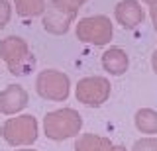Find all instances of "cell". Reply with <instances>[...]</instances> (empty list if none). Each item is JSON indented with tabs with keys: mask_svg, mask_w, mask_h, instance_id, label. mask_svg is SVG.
<instances>
[{
	"mask_svg": "<svg viewBox=\"0 0 157 151\" xmlns=\"http://www.w3.org/2000/svg\"><path fill=\"white\" fill-rule=\"evenodd\" d=\"M82 128V116L75 108H59L47 112L43 118V131L49 139L63 141L78 135Z\"/></svg>",
	"mask_w": 157,
	"mask_h": 151,
	"instance_id": "1",
	"label": "cell"
},
{
	"mask_svg": "<svg viewBox=\"0 0 157 151\" xmlns=\"http://www.w3.org/2000/svg\"><path fill=\"white\" fill-rule=\"evenodd\" d=\"M0 59L12 75H28L36 65L28 41L20 36H8L0 41Z\"/></svg>",
	"mask_w": 157,
	"mask_h": 151,
	"instance_id": "2",
	"label": "cell"
},
{
	"mask_svg": "<svg viewBox=\"0 0 157 151\" xmlns=\"http://www.w3.org/2000/svg\"><path fill=\"white\" fill-rule=\"evenodd\" d=\"M39 126L32 114H22L16 118H8L0 128V135L12 147H26L37 139Z\"/></svg>",
	"mask_w": 157,
	"mask_h": 151,
	"instance_id": "3",
	"label": "cell"
},
{
	"mask_svg": "<svg viewBox=\"0 0 157 151\" xmlns=\"http://www.w3.org/2000/svg\"><path fill=\"white\" fill-rule=\"evenodd\" d=\"M114 26L108 16H86L77 24V40L90 45H106L112 40Z\"/></svg>",
	"mask_w": 157,
	"mask_h": 151,
	"instance_id": "4",
	"label": "cell"
},
{
	"mask_svg": "<svg viewBox=\"0 0 157 151\" xmlns=\"http://www.w3.org/2000/svg\"><path fill=\"white\" fill-rule=\"evenodd\" d=\"M36 90L41 98L51 102H63L69 98L71 92V81L63 71L57 69H45L36 79Z\"/></svg>",
	"mask_w": 157,
	"mask_h": 151,
	"instance_id": "5",
	"label": "cell"
},
{
	"mask_svg": "<svg viewBox=\"0 0 157 151\" xmlns=\"http://www.w3.org/2000/svg\"><path fill=\"white\" fill-rule=\"evenodd\" d=\"M110 81L106 77H85L77 82L75 96L81 104L85 106H102L104 102L110 98Z\"/></svg>",
	"mask_w": 157,
	"mask_h": 151,
	"instance_id": "6",
	"label": "cell"
},
{
	"mask_svg": "<svg viewBox=\"0 0 157 151\" xmlns=\"http://www.w3.org/2000/svg\"><path fill=\"white\" fill-rule=\"evenodd\" d=\"M77 12L78 10H71V8L51 0L45 6V12H43V20H41L43 30L53 33V36H63V33L69 32L71 24L75 22Z\"/></svg>",
	"mask_w": 157,
	"mask_h": 151,
	"instance_id": "7",
	"label": "cell"
},
{
	"mask_svg": "<svg viewBox=\"0 0 157 151\" xmlns=\"http://www.w3.org/2000/svg\"><path fill=\"white\" fill-rule=\"evenodd\" d=\"M28 90L20 85H8L0 92V112L6 116H16L28 106Z\"/></svg>",
	"mask_w": 157,
	"mask_h": 151,
	"instance_id": "8",
	"label": "cell"
},
{
	"mask_svg": "<svg viewBox=\"0 0 157 151\" xmlns=\"http://www.w3.org/2000/svg\"><path fill=\"white\" fill-rule=\"evenodd\" d=\"M114 18L126 30H134L145 20V12L137 0H122L114 8Z\"/></svg>",
	"mask_w": 157,
	"mask_h": 151,
	"instance_id": "9",
	"label": "cell"
},
{
	"mask_svg": "<svg viewBox=\"0 0 157 151\" xmlns=\"http://www.w3.org/2000/svg\"><path fill=\"white\" fill-rule=\"evenodd\" d=\"M128 65H130V59H128V53L120 47H110L102 53V67L104 71H108L110 75L120 77L128 71Z\"/></svg>",
	"mask_w": 157,
	"mask_h": 151,
	"instance_id": "10",
	"label": "cell"
},
{
	"mask_svg": "<svg viewBox=\"0 0 157 151\" xmlns=\"http://www.w3.org/2000/svg\"><path fill=\"white\" fill-rule=\"evenodd\" d=\"M112 143L108 138L96 134H82L75 141V151H110Z\"/></svg>",
	"mask_w": 157,
	"mask_h": 151,
	"instance_id": "11",
	"label": "cell"
},
{
	"mask_svg": "<svg viewBox=\"0 0 157 151\" xmlns=\"http://www.w3.org/2000/svg\"><path fill=\"white\" fill-rule=\"evenodd\" d=\"M134 124L141 134H147V135L157 134V112L151 110V108L137 110L136 116H134Z\"/></svg>",
	"mask_w": 157,
	"mask_h": 151,
	"instance_id": "12",
	"label": "cell"
},
{
	"mask_svg": "<svg viewBox=\"0 0 157 151\" xmlns=\"http://www.w3.org/2000/svg\"><path fill=\"white\" fill-rule=\"evenodd\" d=\"M16 12L24 18H33L45 12V0H14Z\"/></svg>",
	"mask_w": 157,
	"mask_h": 151,
	"instance_id": "13",
	"label": "cell"
},
{
	"mask_svg": "<svg viewBox=\"0 0 157 151\" xmlns=\"http://www.w3.org/2000/svg\"><path fill=\"white\" fill-rule=\"evenodd\" d=\"M132 151H157V139L147 135V138H141L134 143Z\"/></svg>",
	"mask_w": 157,
	"mask_h": 151,
	"instance_id": "14",
	"label": "cell"
},
{
	"mask_svg": "<svg viewBox=\"0 0 157 151\" xmlns=\"http://www.w3.org/2000/svg\"><path fill=\"white\" fill-rule=\"evenodd\" d=\"M10 18H12V6L8 0H0V30L8 26Z\"/></svg>",
	"mask_w": 157,
	"mask_h": 151,
	"instance_id": "15",
	"label": "cell"
},
{
	"mask_svg": "<svg viewBox=\"0 0 157 151\" xmlns=\"http://www.w3.org/2000/svg\"><path fill=\"white\" fill-rule=\"evenodd\" d=\"M55 2L63 4V6H67V8H71V10H78V8H81L85 2H88V0H55Z\"/></svg>",
	"mask_w": 157,
	"mask_h": 151,
	"instance_id": "16",
	"label": "cell"
},
{
	"mask_svg": "<svg viewBox=\"0 0 157 151\" xmlns=\"http://www.w3.org/2000/svg\"><path fill=\"white\" fill-rule=\"evenodd\" d=\"M149 16H151V24H153V30L157 32V2L153 6H149Z\"/></svg>",
	"mask_w": 157,
	"mask_h": 151,
	"instance_id": "17",
	"label": "cell"
},
{
	"mask_svg": "<svg viewBox=\"0 0 157 151\" xmlns=\"http://www.w3.org/2000/svg\"><path fill=\"white\" fill-rule=\"evenodd\" d=\"M151 67H153V73L157 75V49L153 51V55H151Z\"/></svg>",
	"mask_w": 157,
	"mask_h": 151,
	"instance_id": "18",
	"label": "cell"
},
{
	"mask_svg": "<svg viewBox=\"0 0 157 151\" xmlns=\"http://www.w3.org/2000/svg\"><path fill=\"white\" fill-rule=\"evenodd\" d=\"M110 151H128L126 147H122V145H112V149Z\"/></svg>",
	"mask_w": 157,
	"mask_h": 151,
	"instance_id": "19",
	"label": "cell"
},
{
	"mask_svg": "<svg viewBox=\"0 0 157 151\" xmlns=\"http://www.w3.org/2000/svg\"><path fill=\"white\" fill-rule=\"evenodd\" d=\"M144 2H145V4H147V6H153V4H155V2H157V0H144Z\"/></svg>",
	"mask_w": 157,
	"mask_h": 151,
	"instance_id": "20",
	"label": "cell"
},
{
	"mask_svg": "<svg viewBox=\"0 0 157 151\" xmlns=\"http://www.w3.org/2000/svg\"><path fill=\"white\" fill-rule=\"evenodd\" d=\"M16 151H36V149H29V147H24V149H16Z\"/></svg>",
	"mask_w": 157,
	"mask_h": 151,
	"instance_id": "21",
	"label": "cell"
}]
</instances>
